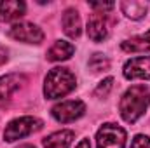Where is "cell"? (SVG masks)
Here are the masks:
<instances>
[{
  "mask_svg": "<svg viewBox=\"0 0 150 148\" xmlns=\"http://www.w3.org/2000/svg\"><path fill=\"white\" fill-rule=\"evenodd\" d=\"M86 111V105L80 101V99H75V101H63L59 105H56L52 108V117L58 120V122H74L77 118H80Z\"/></svg>",
  "mask_w": 150,
  "mask_h": 148,
  "instance_id": "6",
  "label": "cell"
},
{
  "mask_svg": "<svg viewBox=\"0 0 150 148\" xmlns=\"http://www.w3.org/2000/svg\"><path fill=\"white\" fill-rule=\"evenodd\" d=\"M42 125H44V122L37 117H19L7 124V127L4 131V138H5V141H16V140L30 136L32 132L40 131Z\"/></svg>",
  "mask_w": 150,
  "mask_h": 148,
  "instance_id": "3",
  "label": "cell"
},
{
  "mask_svg": "<svg viewBox=\"0 0 150 148\" xmlns=\"http://www.w3.org/2000/svg\"><path fill=\"white\" fill-rule=\"evenodd\" d=\"M120 47L126 52H145V51H150V30L145 35H138V37L122 42Z\"/></svg>",
  "mask_w": 150,
  "mask_h": 148,
  "instance_id": "15",
  "label": "cell"
},
{
  "mask_svg": "<svg viewBox=\"0 0 150 148\" xmlns=\"http://www.w3.org/2000/svg\"><path fill=\"white\" fill-rule=\"evenodd\" d=\"M75 47L70 42H65V40H58L52 44V47L47 51V59L49 61H65L68 59L72 54H74Z\"/></svg>",
  "mask_w": 150,
  "mask_h": 148,
  "instance_id": "12",
  "label": "cell"
},
{
  "mask_svg": "<svg viewBox=\"0 0 150 148\" xmlns=\"http://www.w3.org/2000/svg\"><path fill=\"white\" fill-rule=\"evenodd\" d=\"M26 12L25 2L19 0H4L0 2V21H14L23 18Z\"/></svg>",
  "mask_w": 150,
  "mask_h": 148,
  "instance_id": "10",
  "label": "cell"
},
{
  "mask_svg": "<svg viewBox=\"0 0 150 148\" xmlns=\"http://www.w3.org/2000/svg\"><path fill=\"white\" fill-rule=\"evenodd\" d=\"M89 66L94 70V72H101V70H107L110 66L108 59L103 56V54H94L91 59H89Z\"/></svg>",
  "mask_w": 150,
  "mask_h": 148,
  "instance_id": "16",
  "label": "cell"
},
{
  "mask_svg": "<svg viewBox=\"0 0 150 148\" xmlns=\"http://www.w3.org/2000/svg\"><path fill=\"white\" fill-rule=\"evenodd\" d=\"M74 131H58L44 140V148H70L74 141Z\"/></svg>",
  "mask_w": 150,
  "mask_h": 148,
  "instance_id": "13",
  "label": "cell"
},
{
  "mask_svg": "<svg viewBox=\"0 0 150 148\" xmlns=\"http://www.w3.org/2000/svg\"><path fill=\"white\" fill-rule=\"evenodd\" d=\"M113 18L107 11H94L87 21V35L94 42H101L110 35Z\"/></svg>",
  "mask_w": 150,
  "mask_h": 148,
  "instance_id": "4",
  "label": "cell"
},
{
  "mask_svg": "<svg viewBox=\"0 0 150 148\" xmlns=\"http://www.w3.org/2000/svg\"><path fill=\"white\" fill-rule=\"evenodd\" d=\"M75 75L68 68H52L44 84V94L47 99H58L75 89Z\"/></svg>",
  "mask_w": 150,
  "mask_h": 148,
  "instance_id": "2",
  "label": "cell"
},
{
  "mask_svg": "<svg viewBox=\"0 0 150 148\" xmlns=\"http://www.w3.org/2000/svg\"><path fill=\"white\" fill-rule=\"evenodd\" d=\"M5 61H7V49H4L0 45V65H4Z\"/></svg>",
  "mask_w": 150,
  "mask_h": 148,
  "instance_id": "19",
  "label": "cell"
},
{
  "mask_svg": "<svg viewBox=\"0 0 150 148\" xmlns=\"http://www.w3.org/2000/svg\"><path fill=\"white\" fill-rule=\"evenodd\" d=\"M9 35L18 42L26 44H40L44 40V32L33 23H19L9 30Z\"/></svg>",
  "mask_w": 150,
  "mask_h": 148,
  "instance_id": "7",
  "label": "cell"
},
{
  "mask_svg": "<svg viewBox=\"0 0 150 148\" xmlns=\"http://www.w3.org/2000/svg\"><path fill=\"white\" fill-rule=\"evenodd\" d=\"M120 9L131 19H142L149 11V4L147 2H136V0H124V2H120Z\"/></svg>",
  "mask_w": 150,
  "mask_h": 148,
  "instance_id": "14",
  "label": "cell"
},
{
  "mask_svg": "<svg viewBox=\"0 0 150 148\" xmlns=\"http://www.w3.org/2000/svg\"><path fill=\"white\" fill-rule=\"evenodd\" d=\"M124 77L129 80L134 78H150V56L133 58L124 65Z\"/></svg>",
  "mask_w": 150,
  "mask_h": 148,
  "instance_id": "8",
  "label": "cell"
},
{
  "mask_svg": "<svg viewBox=\"0 0 150 148\" xmlns=\"http://www.w3.org/2000/svg\"><path fill=\"white\" fill-rule=\"evenodd\" d=\"M23 82H25V77L18 73L0 77V106L9 101V98L23 85Z\"/></svg>",
  "mask_w": 150,
  "mask_h": 148,
  "instance_id": "9",
  "label": "cell"
},
{
  "mask_svg": "<svg viewBox=\"0 0 150 148\" xmlns=\"http://www.w3.org/2000/svg\"><path fill=\"white\" fill-rule=\"evenodd\" d=\"M98 148H124L126 147V131L117 124H105L96 134Z\"/></svg>",
  "mask_w": 150,
  "mask_h": 148,
  "instance_id": "5",
  "label": "cell"
},
{
  "mask_svg": "<svg viewBox=\"0 0 150 148\" xmlns=\"http://www.w3.org/2000/svg\"><path fill=\"white\" fill-rule=\"evenodd\" d=\"M113 85V78H105L103 82H100V85L96 87V91H94V96H98V98H105L108 92H110V89H112Z\"/></svg>",
  "mask_w": 150,
  "mask_h": 148,
  "instance_id": "17",
  "label": "cell"
},
{
  "mask_svg": "<svg viewBox=\"0 0 150 148\" xmlns=\"http://www.w3.org/2000/svg\"><path fill=\"white\" fill-rule=\"evenodd\" d=\"M63 30L70 38L80 37L82 25H80V16L75 9H67L63 14Z\"/></svg>",
  "mask_w": 150,
  "mask_h": 148,
  "instance_id": "11",
  "label": "cell"
},
{
  "mask_svg": "<svg viewBox=\"0 0 150 148\" xmlns=\"http://www.w3.org/2000/svg\"><path fill=\"white\" fill-rule=\"evenodd\" d=\"M77 148H91V143H89V140H80V143L77 145Z\"/></svg>",
  "mask_w": 150,
  "mask_h": 148,
  "instance_id": "20",
  "label": "cell"
},
{
  "mask_svg": "<svg viewBox=\"0 0 150 148\" xmlns=\"http://www.w3.org/2000/svg\"><path fill=\"white\" fill-rule=\"evenodd\" d=\"M18 148H35L33 145H21V147H18Z\"/></svg>",
  "mask_w": 150,
  "mask_h": 148,
  "instance_id": "21",
  "label": "cell"
},
{
  "mask_svg": "<svg viewBox=\"0 0 150 148\" xmlns=\"http://www.w3.org/2000/svg\"><path fill=\"white\" fill-rule=\"evenodd\" d=\"M149 105H150L149 87L133 85L124 92V96H122V99L119 103V110H120V115H122V118L126 122L133 124L145 113Z\"/></svg>",
  "mask_w": 150,
  "mask_h": 148,
  "instance_id": "1",
  "label": "cell"
},
{
  "mask_svg": "<svg viewBox=\"0 0 150 148\" xmlns=\"http://www.w3.org/2000/svg\"><path fill=\"white\" fill-rule=\"evenodd\" d=\"M131 148H150V138L143 134L134 136V140L131 141Z\"/></svg>",
  "mask_w": 150,
  "mask_h": 148,
  "instance_id": "18",
  "label": "cell"
}]
</instances>
